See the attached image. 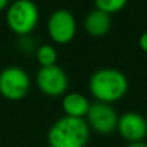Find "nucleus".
<instances>
[{
	"mask_svg": "<svg viewBox=\"0 0 147 147\" xmlns=\"http://www.w3.org/2000/svg\"><path fill=\"white\" fill-rule=\"evenodd\" d=\"M85 31L90 36L99 38L106 35L111 28V17L110 14L99 9H93L85 18Z\"/></svg>",
	"mask_w": 147,
	"mask_h": 147,
	"instance_id": "obj_10",
	"label": "nucleus"
},
{
	"mask_svg": "<svg viewBox=\"0 0 147 147\" xmlns=\"http://www.w3.org/2000/svg\"><path fill=\"white\" fill-rule=\"evenodd\" d=\"M146 125H147V117H146Z\"/></svg>",
	"mask_w": 147,
	"mask_h": 147,
	"instance_id": "obj_16",
	"label": "nucleus"
},
{
	"mask_svg": "<svg viewBox=\"0 0 147 147\" xmlns=\"http://www.w3.org/2000/svg\"><path fill=\"white\" fill-rule=\"evenodd\" d=\"M8 4H9V0H0V12L8 8Z\"/></svg>",
	"mask_w": 147,
	"mask_h": 147,
	"instance_id": "obj_15",
	"label": "nucleus"
},
{
	"mask_svg": "<svg viewBox=\"0 0 147 147\" xmlns=\"http://www.w3.org/2000/svg\"><path fill=\"white\" fill-rule=\"evenodd\" d=\"M89 140V125L84 119L62 116L48 132L51 147H85Z\"/></svg>",
	"mask_w": 147,
	"mask_h": 147,
	"instance_id": "obj_2",
	"label": "nucleus"
},
{
	"mask_svg": "<svg viewBox=\"0 0 147 147\" xmlns=\"http://www.w3.org/2000/svg\"><path fill=\"white\" fill-rule=\"evenodd\" d=\"M125 147H147V145L145 142H132V143H128Z\"/></svg>",
	"mask_w": 147,
	"mask_h": 147,
	"instance_id": "obj_14",
	"label": "nucleus"
},
{
	"mask_svg": "<svg viewBox=\"0 0 147 147\" xmlns=\"http://www.w3.org/2000/svg\"><path fill=\"white\" fill-rule=\"evenodd\" d=\"M5 20L12 32L27 36L38 26L39 9L32 0H14L8 5Z\"/></svg>",
	"mask_w": 147,
	"mask_h": 147,
	"instance_id": "obj_3",
	"label": "nucleus"
},
{
	"mask_svg": "<svg viewBox=\"0 0 147 147\" xmlns=\"http://www.w3.org/2000/svg\"><path fill=\"white\" fill-rule=\"evenodd\" d=\"M57 58H58V54L53 45L44 44L36 49V59H38L40 67L57 65Z\"/></svg>",
	"mask_w": 147,
	"mask_h": 147,
	"instance_id": "obj_11",
	"label": "nucleus"
},
{
	"mask_svg": "<svg viewBox=\"0 0 147 147\" xmlns=\"http://www.w3.org/2000/svg\"><path fill=\"white\" fill-rule=\"evenodd\" d=\"M128 0H94L96 9H99L107 14L117 13L123 10L127 5Z\"/></svg>",
	"mask_w": 147,
	"mask_h": 147,
	"instance_id": "obj_12",
	"label": "nucleus"
},
{
	"mask_svg": "<svg viewBox=\"0 0 147 147\" xmlns=\"http://www.w3.org/2000/svg\"><path fill=\"white\" fill-rule=\"evenodd\" d=\"M117 132L124 141L128 143L142 142L147 136L146 117L138 112H125L119 116L117 121Z\"/></svg>",
	"mask_w": 147,
	"mask_h": 147,
	"instance_id": "obj_8",
	"label": "nucleus"
},
{
	"mask_svg": "<svg viewBox=\"0 0 147 147\" xmlns=\"http://www.w3.org/2000/svg\"><path fill=\"white\" fill-rule=\"evenodd\" d=\"M30 76L18 66L5 67L0 72V94L9 101H20L30 90Z\"/></svg>",
	"mask_w": 147,
	"mask_h": 147,
	"instance_id": "obj_4",
	"label": "nucleus"
},
{
	"mask_svg": "<svg viewBox=\"0 0 147 147\" xmlns=\"http://www.w3.org/2000/svg\"><path fill=\"white\" fill-rule=\"evenodd\" d=\"M36 85L45 96L59 97L63 96L69 88V78L63 69L57 65L40 67L36 74Z\"/></svg>",
	"mask_w": 147,
	"mask_h": 147,
	"instance_id": "obj_7",
	"label": "nucleus"
},
{
	"mask_svg": "<svg viewBox=\"0 0 147 147\" xmlns=\"http://www.w3.org/2000/svg\"><path fill=\"white\" fill-rule=\"evenodd\" d=\"M89 128L99 134H110L117 129V116L115 109L110 103L96 101L90 103L89 111L86 114Z\"/></svg>",
	"mask_w": 147,
	"mask_h": 147,
	"instance_id": "obj_6",
	"label": "nucleus"
},
{
	"mask_svg": "<svg viewBox=\"0 0 147 147\" xmlns=\"http://www.w3.org/2000/svg\"><path fill=\"white\" fill-rule=\"evenodd\" d=\"M76 20L67 9H57L51 14L47 23L49 38L57 44H69L76 35Z\"/></svg>",
	"mask_w": 147,
	"mask_h": 147,
	"instance_id": "obj_5",
	"label": "nucleus"
},
{
	"mask_svg": "<svg viewBox=\"0 0 147 147\" xmlns=\"http://www.w3.org/2000/svg\"><path fill=\"white\" fill-rule=\"evenodd\" d=\"M128 86L127 76L116 69L97 70L89 80V92L96 101L110 105L120 101L127 94Z\"/></svg>",
	"mask_w": 147,
	"mask_h": 147,
	"instance_id": "obj_1",
	"label": "nucleus"
},
{
	"mask_svg": "<svg viewBox=\"0 0 147 147\" xmlns=\"http://www.w3.org/2000/svg\"><path fill=\"white\" fill-rule=\"evenodd\" d=\"M89 107H90V102L88 101V98L78 92L65 94L62 99V109L66 116L84 119V116H86L89 111Z\"/></svg>",
	"mask_w": 147,
	"mask_h": 147,
	"instance_id": "obj_9",
	"label": "nucleus"
},
{
	"mask_svg": "<svg viewBox=\"0 0 147 147\" xmlns=\"http://www.w3.org/2000/svg\"><path fill=\"white\" fill-rule=\"evenodd\" d=\"M138 44H140V48L142 49L145 53H147V31H146V32H143L142 35L140 36Z\"/></svg>",
	"mask_w": 147,
	"mask_h": 147,
	"instance_id": "obj_13",
	"label": "nucleus"
}]
</instances>
